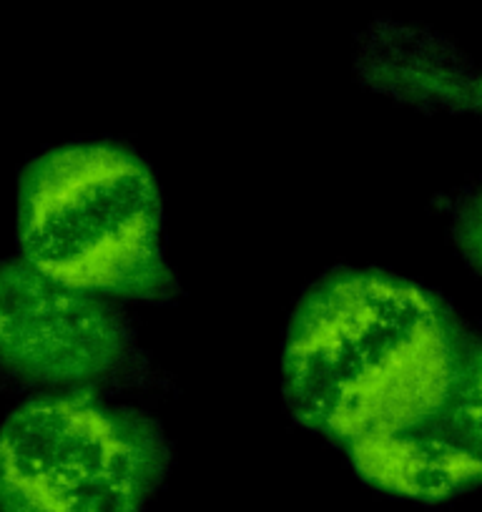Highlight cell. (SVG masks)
Instances as JSON below:
<instances>
[{
  "label": "cell",
  "mask_w": 482,
  "mask_h": 512,
  "mask_svg": "<svg viewBox=\"0 0 482 512\" xmlns=\"http://www.w3.org/2000/svg\"><path fill=\"white\" fill-rule=\"evenodd\" d=\"M16 244L38 272L113 302L164 304L179 294L159 181L116 141H71L28 161L16 191Z\"/></svg>",
  "instance_id": "2"
},
{
  "label": "cell",
  "mask_w": 482,
  "mask_h": 512,
  "mask_svg": "<svg viewBox=\"0 0 482 512\" xmlns=\"http://www.w3.org/2000/svg\"><path fill=\"white\" fill-rule=\"evenodd\" d=\"M342 452L359 480L397 500L435 505L482 485V460L462 445L442 415L354 442Z\"/></svg>",
  "instance_id": "6"
},
{
  "label": "cell",
  "mask_w": 482,
  "mask_h": 512,
  "mask_svg": "<svg viewBox=\"0 0 482 512\" xmlns=\"http://www.w3.org/2000/svg\"><path fill=\"white\" fill-rule=\"evenodd\" d=\"M450 236L462 262L482 279V184L470 186L455 199L450 211Z\"/></svg>",
  "instance_id": "8"
},
{
  "label": "cell",
  "mask_w": 482,
  "mask_h": 512,
  "mask_svg": "<svg viewBox=\"0 0 482 512\" xmlns=\"http://www.w3.org/2000/svg\"><path fill=\"white\" fill-rule=\"evenodd\" d=\"M354 73L402 106L482 118V66L427 26L375 18L359 36Z\"/></svg>",
  "instance_id": "5"
},
{
  "label": "cell",
  "mask_w": 482,
  "mask_h": 512,
  "mask_svg": "<svg viewBox=\"0 0 482 512\" xmlns=\"http://www.w3.org/2000/svg\"><path fill=\"white\" fill-rule=\"evenodd\" d=\"M470 329L437 292L372 267L319 277L294 307L282 397L302 430L347 450L445 410Z\"/></svg>",
  "instance_id": "1"
},
{
  "label": "cell",
  "mask_w": 482,
  "mask_h": 512,
  "mask_svg": "<svg viewBox=\"0 0 482 512\" xmlns=\"http://www.w3.org/2000/svg\"><path fill=\"white\" fill-rule=\"evenodd\" d=\"M171 457L146 412L98 392H41L0 425V512H146Z\"/></svg>",
  "instance_id": "3"
},
{
  "label": "cell",
  "mask_w": 482,
  "mask_h": 512,
  "mask_svg": "<svg viewBox=\"0 0 482 512\" xmlns=\"http://www.w3.org/2000/svg\"><path fill=\"white\" fill-rule=\"evenodd\" d=\"M445 425L460 437L482 460V337L472 334L467 339L460 369H457L455 387L440 412Z\"/></svg>",
  "instance_id": "7"
},
{
  "label": "cell",
  "mask_w": 482,
  "mask_h": 512,
  "mask_svg": "<svg viewBox=\"0 0 482 512\" xmlns=\"http://www.w3.org/2000/svg\"><path fill=\"white\" fill-rule=\"evenodd\" d=\"M141 362L139 334L113 299L0 262V372L43 392H101Z\"/></svg>",
  "instance_id": "4"
}]
</instances>
